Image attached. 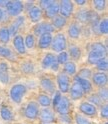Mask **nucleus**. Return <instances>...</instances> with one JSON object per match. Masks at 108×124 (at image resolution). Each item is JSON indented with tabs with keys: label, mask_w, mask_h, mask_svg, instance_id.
<instances>
[{
	"label": "nucleus",
	"mask_w": 108,
	"mask_h": 124,
	"mask_svg": "<svg viewBox=\"0 0 108 124\" xmlns=\"http://www.w3.org/2000/svg\"><path fill=\"white\" fill-rule=\"evenodd\" d=\"M91 51H94V52H97L101 55H105L106 54V47L100 42H96V43H93L91 46Z\"/></svg>",
	"instance_id": "b1692460"
},
{
	"label": "nucleus",
	"mask_w": 108,
	"mask_h": 124,
	"mask_svg": "<svg viewBox=\"0 0 108 124\" xmlns=\"http://www.w3.org/2000/svg\"><path fill=\"white\" fill-rule=\"evenodd\" d=\"M0 81H1L2 83H4V84L9 82V76H8V74H7V72L0 73Z\"/></svg>",
	"instance_id": "37998d69"
},
{
	"label": "nucleus",
	"mask_w": 108,
	"mask_h": 124,
	"mask_svg": "<svg viewBox=\"0 0 108 124\" xmlns=\"http://www.w3.org/2000/svg\"><path fill=\"white\" fill-rule=\"evenodd\" d=\"M7 69H8V66H7V64L4 63V62H1V63H0V73L7 72Z\"/></svg>",
	"instance_id": "49530a36"
},
{
	"label": "nucleus",
	"mask_w": 108,
	"mask_h": 124,
	"mask_svg": "<svg viewBox=\"0 0 108 124\" xmlns=\"http://www.w3.org/2000/svg\"><path fill=\"white\" fill-rule=\"evenodd\" d=\"M69 110H70V101H69V99L65 96L61 97L58 105L56 106V111L61 115H65L69 113Z\"/></svg>",
	"instance_id": "0eeeda50"
},
{
	"label": "nucleus",
	"mask_w": 108,
	"mask_h": 124,
	"mask_svg": "<svg viewBox=\"0 0 108 124\" xmlns=\"http://www.w3.org/2000/svg\"><path fill=\"white\" fill-rule=\"evenodd\" d=\"M10 39V34L8 32L7 28H2L0 29V41L3 43H7Z\"/></svg>",
	"instance_id": "7c9ffc66"
},
{
	"label": "nucleus",
	"mask_w": 108,
	"mask_h": 124,
	"mask_svg": "<svg viewBox=\"0 0 108 124\" xmlns=\"http://www.w3.org/2000/svg\"><path fill=\"white\" fill-rule=\"evenodd\" d=\"M91 76H92V73H91V70H89V69H81L79 71V75H78V77H80V78L87 79V80Z\"/></svg>",
	"instance_id": "e433bc0d"
},
{
	"label": "nucleus",
	"mask_w": 108,
	"mask_h": 124,
	"mask_svg": "<svg viewBox=\"0 0 108 124\" xmlns=\"http://www.w3.org/2000/svg\"><path fill=\"white\" fill-rule=\"evenodd\" d=\"M76 18L78 19L80 22H82V23L89 22L90 11H87V10H80L79 12L76 13Z\"/></svg>",
	"instance_id": "5701e85b"
},
{
	"label": "nucleus",
	"mask_w": 108,
	"mask_h": 124,
	"mask_svg": "<svg viewBox=\"0 0 108 124\" xmlns=\"http://www.w3.org/2000/svg\"><path fill=\"white\" fill-rule=\"evenodd\" d=\"M57 83H58V87L61 92L66 93L70 89V78L67 74L64 72H61L57 76Z\"/></svg>",
	"instance_id": "20e7f679"
},
{
	"label": "nucleus",
	"mask_w": 108,
	"mask_h": 124,
	"mask_svg": "<svg viewBox=\"0 0 108 124\" xmlns=\"http://www.w3.org/2000/svg\"><path fill=\"white\" fill-rule=\"evenodd\" d=\"M23 23H24V17L23 16H18L15 18V20L12 22V24L10 25V27L8 29L10 36H15V34L18 32L19 28L23 25Z\"/></svg>",
	"instance_id": "1a4fd4ad"
},
{
	"label": "nucleus",
	"mask_w": 108,
	"mask_h": 124,
	"mask_svg": "<svg viewBox=\"0 0 108 124\" xmlns=\"http://www.w3.org/2000/svg\"><path fill=\"white\" fill-rule=\"evenodd\" d=\"M39 114V106L35 102H30L25 108V116L29 119H35Z\"/></svg>",
	"instance_id": "6e6552de"
},
{
	"label": "nucleus",
	"mask_w": 108,
	"mask_h": 124,
	"mask_svg": "<svg viewBox=\"0 0 108 124\" xmlns=\"http://www.w3.org/2000/svg\"><path fill=\"white\" fill-rule=\"evenodd\" d=\"M7 3H8V1L7 0H0V7H6V5H7Z\"/></svg>",
	"instance_id": "8fccbe9b"
},
{
	"label": "nucleus",
	"mask_w": 108,
	"mask_h": 124,
	"mask_svg": "<svg viewBox=\"0 0 108 124\" xmlns=\"http://www.w3.org/2000/svg\"><path fill=\"white\" fill-rule=\"evenodd\" d=\"M61 97H62V96H61V93L59 91L55 92V94H54V98H53V101H52V104H53V107L54 108H56V106L58 105Z\"/></svg>",
	"instance_id": "a19ab883"
},
{
	"label": "nucleus",
	"mask_w": 108,
	"mask_h": 124,
	"mask_svg": "<svg viewBox=\"0 0 108 124\" xmlns=\"http://www.w3.org/2000/svg\"><path fill=\"white\" fill-rule=\"evenodd\" d=\"M0 114H1V117H2L4 120H6V121L12 120V113H11V111H10V109H9L8 107H6V106L1 107Z\"/></svg>",
	"instance_id": "bb28decb"
},
{
	"label": "nucleus",
	"mask_w": 108,
	"mask_h": 124,
	"mask_svg": "<svg viewBox=\"0 0 108 124\" xmlns=\"http://www.w3.org/2000/svg\"><path fill=\"white\" fill-rule=\"evenodd\" d=\"M75 120H76V123L77 124H92L86 117L80 115V114H77L75 116Z\"/></svg>",
	"instance_id": "4c0bfd02"
},
{
	"label": "nucleus",
	"mask_w": 108,
	"mask_h": 124,
	"mask_svg": "<svg viewBox=\"0 0 108 124\" xmlns=\"http://www.w3.org/2000/svg\"><path fill=\"white\" fill-rule=\"evenodd\" d=\"M101 115L104 118L108 117V106H107V104H105L104 106L101 107Z\"/></svg>",
	"instance_id": "a18cd8bd"
},
{
	"label": "nucleus",
	"mask_w": 108,
	"mask_h": 124,
	"mask_svg": "<svg viewBox=\"0 0 108 124\" xmlns=\"http://www.w3.org/2000/svg\"><path fill=\"white\" fill-rule=\"evenodd\" d=\"M58 67H59V64H58V62L56 61V62H54V63L52 64V66L50 67L52 70H54V71H56V70H58Z\"/></svg>",
	"instance_id": "09e8293b"
},
{
	"label": "nucleus",
	"mask_w": 108,
	"mask_h": 124,
	"mask_svg": "<svg viewBox=\"0 0 108 124\" xmlns=\"http://www.w3.org/2000/svg\"><path fill=\"white\" fill-rule=\"evenodd\" d=\"M69 90H70V96L73 100H78V99L83 97L84 92L77 83H74Z\"/></svg>",
	"instance_id": "4468645a"
},
{
	"label": "nucleus",
	"mask_w": 108,
	"mask_h": 124,
	"mask_svg": "<svg viewBox=\"0 0 108 124\" xmlns=\"http://www.w3.org/2000/svg\"><path fill=\"white\" fill-rule=\"evenodd\" d=\"M69 54H70L72 59L77 60V59H79L80 56H81V51L77 46H72V47L69 48Z\"/></svg>",
	"instance_id": "c85d7f7f"
},
{
	"label": "nucleus",
	"mask_w": 108,
	"mask_h": 124,
	"mask_svg": "<svg viewBox=\"0 0 108 124\" xmlns=\"http://www.w3.org/2000/svg\"><path fill=\"white\" fill-rule=\"evenodd\" d=\"M98 30L100 31L101 34H107L108 32V21L107 19H103L102 21H100V23L98 24Z\"/></svg>",
	"instance_id": "2f4dec72"
},
{
	"label": "nucleus",
	"mask_w": 108,
	"mask_h": 124,
	"mask_svg": "<svg viewBox=\"0 0 108 124\" xmlns=\"http://www.w3.org/2000/svg\"><path fill=\"white\" fill-rule=\"evenodd\" d=\"M13 44H14V47L19 53H25L26 47H25V44H24V40H23V37L20 35H16L14 37V40H13Z\"/></svg>",
	"instance_id": "dca6fc26"
},
{
	"label": "nucleus",
	"mask_w": 108,
	"mask_h": 124,
	"mask_svg": "<svg viewBox=\"0 0 108 124\" xmlns=\"http://www.w3.org/2000/svg\"><path fill=\"white\" fill-rule=\"evenodd\" d=\"M51 2L52 1H50V0H42V1L39 2L40 3V7H41L42 9H46L51 4Z\"/></svg>",
	"instance_id": "c03bdc74"
},
{
	"label": "nucleus",
	"mask_w": 108,
	"mask_h": 124,
	"mask_svg": "<svg viewBox=\"0 0 108 124\" xmlns=\"http://www.w3.org/2000/svg\"><path fill=\"white\" fill-rule=\"evenodd\" d=\"M75 83H77L79 85L84 93H89L92 90V85H91L90 81L87 80V79H82V78H80V77L76 76L75 77Z\"/></svg>",
	"instance_id": "ddd939ff"
},
{
	"label": "nucleus",
	"mask_w": 108,
	"mask_h": 124,
	"mask_svg": "<svg viewBox=\"0 0 108 124\" xmlns=\"http://www.w3.org/2000/svg\"><path fill=\"white\" fill-rule=\"evenodd\" d=\"M51 42H52V36H51V34H43L39 38L38 46H39V48L45 49V48H48L49 46L51 45Z\"/></svg>",
	"instance_id": "f3484780"
},
{
	"label": "nucleus",
	"mask_w": 108,
	"mask_h": 124,
	"mask_svg": "<svg viewBox=\"0 0 108 124\" xmlns=\"http://www.w3.org/2000/svg\"><path fill=\"white\" fill-rule=\"evenodd\" d=\"M59 12V2L52 1L51 4L46 8V16L48 18H54Z\"/></svg>",
	"instance_id": "9b49d317"
},
{
	"label": "nucleus",
	"mask_w": 108,
	"mask_h": 124,
	"mask_svg": "<svg viewBox=\"0 0 108 124\" xmlns=\"http://www.w3.org/2000/svg\"><path fill=\"white\" fill-rule=\"evenodd\" d=\"M80 33H81V28L77 23H73V24H71L70 26H69L68 34L71 38H73V39H77V38L79 37Z\"/></svg>",
	"instance_id": "6ab92c4d"
},
{
	"label": "nucleus",
	"mask_w": 108,
	"mask_h": 124,
	"mask_svg": "<svg viewBox=\"0 0 108 124\" xmlns=\"http://www.w3.org/2000/svg\"><path fill=\"white\" fill-rule=\"evenodd\" d=\"M104 124H107V122H105V123H104Z\"/></svg>",
	"instance_id": "5fc2aeb1"
},
{
	"label": "nucleus",
	"mask_w": 108,
	"mask_h": 124,
	"mask_svg": "<svg viewBox=\"0 0 108 124\" xmlns=\"http://www.w3.org/2000/svg\"><path fill=\"white\" fill-rule=\"evenodd\" d=\"M66 38L64 34L59 33L55 35V37L52 38V42H51V48L52 50L56 51V52H62L66 48Z\"/></svg>",
	"instance_id": "f257e3e1"
},
{
	"label": "nucleus",
	"mask_w": 108,
	"mask_h": 124,
	"mask_svg": "<svg viewBox=\"0 0 108 124\" xmlns=\"http://www.w3.org/2000/svg\"><path fill=\"white\" fill-rule=\"evenodd\" d=\"M96 65H97V68L99 69V70H102V71H106L107 68H108V63H107L106 58L100 59L96 63Z\"/></svg>",
	"instance_id": "c9c22d12"
},
{
	"label": "nucleus",
	"mask_w": 108,
	"mask_h": 124,
	"mask_svg": "<svg viewBox=\"0 0 108 124\" xmlns=\"http://www.w3.org/2000/svg\"><path fill=\"white\" fill-rule=\"evenodd\" d=\"M24 44H25V46H26L27 48H32V47H34V44H35V38H34V36L31 35V34L27 35L26 38H25Z\"/></svg>",
	"instance_id": "72a5a7b5"
},
{
	"label": "nucleus",
	"mask_w": 108,
	"mask_h": 124,
	"mask_svg": "<svg viewBox=\"0 0 108 124\" xmlns=\"http://www.w3.org/2000/svg\"><path fill=\"white\" fill-rule=\"evenodd\" d=\"M32 4H33V2L28 1V2L26 3V6H25V7H26V9H29V10L31 9V8H32V7H31V6H32Z\"/></svg>",
	"instance_id": "603ef678"
},
{
	"label": "nucleus",
	"mask_w": 108,
	"mask_h": 124,
	"mask_svg": "<svg viewBox=\"0 0 108 124\" xmlns=\"http://www.w3.org/2000/svg\"><path fill=\"white\" fill-rule=\"evenodd\" d=\"M23 3L21 1H8L6 5V9H7V13H8L10 16H17L19 15L22 11H23Z\"/></svg>",
	"instance_id": "7ed1b4c3"
},
{
	"label": "nucleus",
	"mask_w": 108,
	"mask_h": 124,
	"mask_svg": "<svg viewBox=\"0 0 108 124\" xmlns=\"http://www.w3.org/2000/svg\"><path fill=\"white\" fill-rule=\"evenodd\" d=\"M64 71H65V74L74 75L76 73V65L71 61L66 62V63L64 64Z\"/></svg>",
	"instance_id": "a878e982"
},
{
	"label": "nucleus",
	"mask_w": 108,
	"mask_h": 124,
	"mask_svg": "<svg viewBox=\"0 0 108 124\" xmlns=\"http://www.w3.org/2000/svg\"><path fill=\"white\" fill-rule=\"evenodd\" d=\"M6 15V12H4L1 8H0V21H1L3 18H4V16Z\"/></svg>",
	"instance_id": "3c124183"
},
{
	"label": "nucleus",
	"mask_w": 108,
	"mask_h": 124,
	"mask_svg": "<svg viewBox=\"0 0 108 124\" xmlns=\"http://www.w3.org/2000/svg\"><path fill=\"white\" fill-rule=\"evenodd\" d=\"M40 119L44 123H51L54 121V113L49 108H44L40 112Z\"/></svg>",
	"instance_id": "f8f14e48"
},
{
	"label": "nucleus",
	"mask_w": 108,
	"mask_h": 124,
	"mask_svg": "<svg viewBox=\"0 0 108 124\" xmlns=\"http://www.w3.org/2000/svg\"><path fill=\"white\" fill-rule=\"evenodd\" d=\"M106 1L105 0H95L93 1V5H94V8L98 11H103L106 7Z\"/></svg>",
	"instance_id": "473e14b6"
},
{
	"label": "nucleus",
	"mask_w": 108,
	"mask_h": 124,
	"mask_svg": "<svg viewBox=\"0 0 108 124\" xmlns=\"http://www.w3.org/2000/svg\"><path fill=\"white\" fill-rule=\"evenodd\" d=\"M41 16H42V11L39 7L34 6L29 10V17L31 19V21H33V22L39 21L41 19Z\"/></svg>",
	"instance_id": "a211bd4d"
},
{
	"label": "nucleus",
	"mask_w": 108,
	"mask_h": 124,
	"mask_svg": "<svg viewBox=\"0 0 108 124\" xmlns=\"http://www.w3.org/2000/svg\"><path fill=\"white\" fill-rule=\"evenodd\" d=\"M38 102L41 106H44V107H48L50 104H51V99L48 95L46 94H40L38 96Z\"/></svg>",
	"instance_id": "cd10ccee"
},
{
	"label": "nucleus",
	"mask_w": 108,
	"mask_h": 124,
	"mask_svg": "<svg viewBox=\"0 0 108 124\" xmlns=\"http://www.w3.org/2000/svg\"><path fill=\"white\" fill-rule=\"evenodd\" d=\"M79 109L80 111L85 114V115H88V116H93V115H96V107L94 105H92L88 102H82L79 106Z\"/></svg>",
	"instance_id": "9d476101"
},
{
	"label": "nucleus",
	"mask_w": 108,
	"mask_h": 124,
	"mask_svg": "<svg viewBox=\"0 0 108 124\" xmlns=\"http://www.w3.org/2000/svg\"><path fill=\"white\" fill-rule=\"evenodd\" d=\"M26 92V87L22 84H16L10 90V97L15 103H20L23 95Z\"/></svg>",
	"instance_id": "f03ea898"
},
{
	"label": "nucleus",
	"mask_w": 108,
	"mask_h": 124,
	"mask_svg": "<svg viewBox=\"0 0 108 124\" xmlns=\"http://www.w3.org/2000/svg\"><path fill=\"white\" fill-rule=\"evenodd\" d=\"M100 98H101L102 100L104 99V100H106L107 99V95H108V93H107V88H101V89H100L99 90V93H98V94H97Z\"/></svg>",
	"instance_id": "79ce46f5"
},
{
	"label": "nucleus",
	"mask_w": 108,
	"mask_h": 124,
	"mask_svg": "<svg viewBox=\"0 0 108 124\" xmlns=\"http://www.w3.org/2000/svg\"><path fill=\"white\" fill-rule=\"evenodd\" d=\"M65 25H66V18H64L63 16H61V15H56V16L53 18V24H52L53 27L61 29Z\"/></svg>",
	"instance_id": "4be33fe9"
},
{
	"label": "nucleus",
	"mask_w": 108,
	"mask_h": 124,
	"mask_svg": "<svg viewBox=\"0 0 108 124\" xmlns=\"http://www.w3.org/2000/svg\"><path fill=\"white\" fill-rule=\"evenodd\" d=\"M102 58H103V55H101V54L94 52V51H90L89 55H88V63L89 64H95Z\"/></svg>",
	"instance_id": "393cba45"
},
{
	"label": "nucleus",
	"mask_w": 108,
	"mask_h": 124,
	"mask_svg": "<svg viewBox=\"0 0 108 124\" xmlns=\"http://www.w3.org/2000/svg\"><path fill=\"white\" fill-rule=\"evenodd\" d=\"M61 120H62L63 122H66V123H70V122H71V120H70V118H69L68 114L61 115Z\"/></svg>",
	"instance_id": "de8ad7c7"
},
{
	"label": "nucleus",
	"mask_w": 108,
	"mask_h": 124,
	"mask_svg": "<svg viewBox=\"0 0 108 124\" xmlns=\"http://www.w3.org/2000/svg\"><path fill=\"white\" fill-rule=\"evenodd\" d=\"M73 11V2L68 1V0H63L59 2V12L61 13V16L64 18L69 17Z\"/></svg>",
	"instance_id": "423d86ee"
},
{
	"label": "nucleus",
	"mask_w": 108,
	"mask_h": 124,
	"mask_svg": "<svg viewBox=\"0 0 108 124\" xmlns=\"http://www.w3.org/2000/svg\"><path fill=\"white\" fill-rule=\"evenodd\" d=\"M54 31V27L51 23L48 22H41L39 24L35 25L34 27V33L37 36H41L43 34H51Z\"/></svg>",
	"instance_id": "39448f33"
},
{
	"label": "nucleus",
	"mask_w": 108,
	"mask_h": 124,
	"mask_svg": "<svg viewBox=\"0 0 108 124\" xmlns=\"http://www.w3.org/2000/svg\"><path fill=\"white\" fill-rule=\"evenodd\" d=\"M0 56L8 59H13V53L9 48L5 47V46H0Z\"/></svg>",
	"instance_id": "c756f323"
},
{
	"label": "nucleus",
	"mask_w": 108,
	"mask_h": 124,
	"mask_svg": "<svg viewBox=\"0 0 108 124\" xmlns=\"http://www.w3.org/2000/svg\"><path fill=\"white\" fill-rule=\"evenodd\" d=\"M75 3H77L78 5H83L86 3V1H84V0H77V1H75Z\"/></svg>",
	"instance_id": "864d4df0"
},
{
	"label": "nucleus",
	"mask_w": 108,
	"mask_h": 124,
	"mask_svg": "<svg viewBox=\"0 0 108 124\" xmlns=\"http://www.w3.org/2000/svg\"><path fill=\"white\" fill-rule=\"evenodd\" d=\"M89 101L91 103H94L96 105H101L102 104V99L100 98L97 94H92L90 97H89Z\"/></svg>",
	"instance_id": "58836bf2"
},
{
	"label": "nucleus",
	"mask_w": 108,
	"mask_h": 124,
	"mask_svg": "<svg viewBox=\"0 0 108 124\" xmlns=\"http://www.w3.org/2000/svg\"><path fill=\"white\" fill-rule=\"evenodd\" d=\"M92 80H93L94 84L97 85V86H103L107 82V75L106 73H103V72L95 73L92 76Z\"/></svg>",
	"instance_id": "2eb2a0df"
},
{
	"label": "nucleus",
	"mask_w": 108,
	"mask_h": 124,
	"mask_svg": "<svg viewBox=\"0 0 108 124\" xmlns=\"http://www.w3.org/2000/svg\"><path fill=\"white\" fill-rule=\"evenodd\" d=\"M58 64H65L68 62V54L66 52H60V54L56 57Z\"/></svg>",
	"instance_id": "f704fd0d"
},
{
	"label": "nucleus",
	"mask_w": 108,
	"mask_h": 124,
	"mask_svg": "<svg viewBox=\"0 0 108 124\" xmlns=\"http://www.w3.org/2000/svg\"><path fill=\"white\" fill-rule=\"evenodd\" d=\"M41 86L44 90H46L47 92L49 93H53L54 91H55V85H54L53 81L49 78H43L41 80Z\"/></svg>",
	"instance_id": "412c9836"
},
{
	"label": "nucleus",
	"mask_w": 108,
	"mask_h": 124,
	"mask_svg": "<svg viewBox=\"0 0 108 124\" xmlns=\"http://www.w3.org/2000/svg\"><path fill=\"white\" fill-rule=\"evenodd\" d=\"M57 59H56V56L53 55L51 53H48L46 54V56L44 57L43 61H42V67L44 69H47V68H50L52 66V64L54 62H56Z\"/></svg>",
	"instance_id": "aec40b11"
},
{
	"label": "nucleus",
	"mask_w": 108,
	"mask_h": 124,
	"mask_svg": "<svg viewBox=\"0 0 108 124\" xmlns=\"http://www.w3.org/2000/svg\"><path fill=\"white\" fill-rule=\"evenodd\" d=\"M22 70L25 73H31V72H33V65L30 63V62L24 63L22 65Z\"/></svg>",
	"instance_id": "ea45409f"
}]
</instances>
